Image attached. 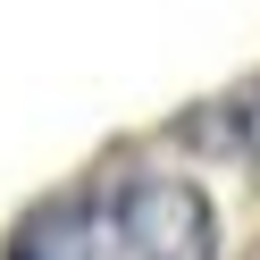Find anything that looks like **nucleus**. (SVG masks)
I'll return each mask as SVG.
<instances>
[{"mask_svg": "<svg viewBox=\"0 0 260 260\" xmlns=\"http://www.w3.org/2000/svg\"><path fill=\"white\" fill-rule=\"evenodd\" d=\"M218 218L193 176H92L17 226L9 260H210Z\"/></svg>", "mask_w": 260, "mask_h": 260, "instance_id": "1", "label": "nucleus"}, {"mask_svg": "<svg viewBox=\"0 0 260 260\" xmlns=\"http://www.w3.org/2000/svg\"><path fill=\"white\" fill-rule=\"evenodd\" d=\"M193 135H210V143H243V151H260V101H226V109H210V118H193Z\"/></svg>", "mask_w": 260, "mask_h": 260, "instance_id": "2", "label": "nucleus"}]
</instances>
